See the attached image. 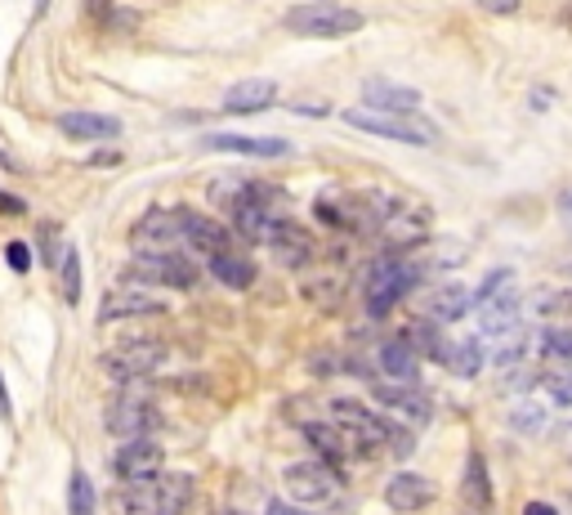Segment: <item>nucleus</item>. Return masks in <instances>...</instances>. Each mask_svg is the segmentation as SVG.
Returning a JSON list of instances; mask_svg holds the SVG:
<instances>
[{"instance_id":"nucleus-1","label":"nucleus","mask_w":572,"mask_h":515,"mask_svg":"<svg viewBox=\"0 0 572 515\" xmlns=\"http://www.w3.org/2000/svg\"><path fill=\"white\" fill-rule=\"evenodd\" d=\"M193 502V475H153L117 493L121 515H179Z\"/></svg>"},{"instance_id":"nucleus-2","label":"nucleus","mask_w":572,"mask_h":515,"mask_svg":"<svg viewBox=\"0 0 572 515\" xmlns=\"http://www.w3.org/2000/svg\"><path fill=\"white\" fill-rule=\"evenodd\" d=\"M286 32H296V36H309V41H340V36H353V32H363L367 19L349 10V6H336V0H309V6H296V10H286Z\"/></svg>"},{"instance_id":"nucleus-3","label":"nucleus","mask_w":572,"mask_h":515,"mask_svg":"<svg viewBox=\"0 0 572 515\" xmlns=\"http://www.w3.org/2000/svg\"><path fill=\"white\" fill-rule=\"evenodd\" d=\"M125 283L134 287H148V283H162V287H193L197 283V265L179 251H143L125 265Z\"/></svg>"},{"instance_id":"nucleus-4","label":"nucleus","mask_w":572,"mask_h":515,"mask_svg":"<svg viewBox=\"0 0 572 515\" xmlns=\"http://www.w3.org/2000/svg\"><path fill=\"white\" fill-rule=\"evenodd\" d=\"M411 287H416V265L398 261V255H385V261L372 265V274H367V283H363V296H367V309H372L376 318H385Z\"/></svg>"},{"instance_id":"nucleus-5","label":"nucleus","mask_w":572,"mask_h":515,"mask_svg":"<svg viewBox=\"0 0 572 515\" xmlns=\"http://www.w3.org/2000/svg\"><path fill=\"white\" fill-rule=\"evenodd\" d=\"M344 121L353 125V131H367V135H381V140H394V144H416V149H429L439 140L435 125L411 121V117H385V112H372V108H349Z\"/></svg>"},{"instance_id":"nucleus-6","label":"nucleus","mask_w":572,"mask_h":515,"mask_svg":"<svg viewBox=\"0 0 572 515\" xmlns=\"http://www.w3.org/2000/svg\"><path fill=\"white\" fill-rule=\"evenodd\" d=\"M162 363H166V346L162 341H121L112 354H103V372L112 381H121V385L153 376Z\"/></svg>"},{"instance_id":"nucleus-7","label":"nucleus","mask_w":572,"mask_h":515,"mask_svg":"<svg viewBox=\"0 0 572 515\" xmlns=\"http://www.w3.org/2000/svg\"><path fill=\"white\" fill-rule=\"evenodd\" d=\"M103 426H108V435H117L125 443L130 439H153V430L162 426V413L148 399H139V395H121L117 404H108Z\"/></svg>"},{"instance_id":"nucleus-8","label":"nucleus","mask_w":572,"mask_h":515,"mask_svg":"<svg viewBox=\"0 0 572 515\" xmlns=\"http://www.w3.org/2000/svg\"><path fill=\"white\" fill-rule=\"evenodd\" d=\"M282 489H286V497H292V502L314 506V502H331L336 497L340 475L327 462H296V467H286Z\"/></svg>"},{"instance_id":"nucleus-9","label":"nucleus","mask_w":572,"mask_h":515,"mask_svg":"<svg viewBox=\"0 0 572 515\" xmlns=\"http://www.w3.org/2000/svg\"><path fill=\"white\" fill-rule=\"evenodd\" d=\"M372 395H376V404H385L389 413H398L407 426H425L429 417H435V404H429V395L420 391V385H403V381H372Z\"/></svg>"},{"instance_id":"nucleus-10","label":"nucleus","mask_w":572,"mask_h":515,"mask_svg":"<svg viewBox=\"0 0 572 515\" xmlns=\"http://www.w3.org/2000/svg\"><path fill=\"white\" fill-rule=\"evenodd\" d=\"M162 462H166V453H162L157 439H130V443L117 448L112 471H117L121 484H134V480H153V475H162Z\"/></svg>"},{"instance_id":"nucleus-11","label":"nucleus","mask_w":572,"mask_h":515,"mask_svg":"<svg viewBox=\"0 0 572 515\" xmlns=\"http://www.w3.org/2000/svg\"><path fill=\"white\" fill-rule=\"evenodd\" d=\"M166 305L148 292V287H134L121 283L112 292H103V309H99V324H117V318H139V314H162Z\"/></svg>"},{"instance_id":"nucleus-12","label":"nucleus","mask_w":572,"mask_h":515,"mask_svg":"<svg viewBox=\"0 0 572 515\" xmlns=\"http://www.w3.org/2000/svg\"><path fill=\"white\" fill-rule=\"evenodd\" d=\"M134 246L143 251H179V238H184V220L179 211H148L139 224H134Z\"/></svg>"},{"instance_id":"nucleus-13","label":"nucleus","mask_w":572,"mask_h":515,"mask_svg":"<svg viewBox=\"0 0 572 515\" xmlns=\"http://www.w3.org/2000/svg\"><path fill=\"white\" fill-rule=\"evenodd\" d=\"M268 246H273V255H277L286 270L309 265V255H314V238H309L300 224H292V220H277V224H273Z\"/></svg>"},{"instance_id":"nucleus-14","label":"nucleus","mask_w":572,"mask_h":515,"mask_svg":"<svg viewBox=\"0 0 572 515\" xmlns=\"http://www.w3.org/2000/svg\"><path fill=\"white\" fill-rule=\"evenodd\" d=\"M179 220H184V242L188 246H197V251H206V255H220V251H233L229 242V229L220 224V220H210V216H201V211H184L179 207Z\"/></svg>"},{"instance_id":"nucleus-15","label":"nucleus","mask_w":572,"mask_h":515,"mask_svg":"<svg viewBox=\"0 0 572 515\" xmlns=\"http://www.w3.org/2000/svg\"><path fill=\"white\" fill-rule=\"evenodd\" d=\"M363 99L372 112H385V117H411L420 108V90L411 86H394V81H367L363 86Z\"/></svg>"},{"instance_id":"nucleus-16","label":"nucleus","mask_w":572,"mask_h":515,"mask_svg":"<svg viewBox=\"0 0 572 515\" xmlns=\"http://www.w3.org/2000/svg\"><path fill=\"white\" fill-rule=\"evenodd\" d=\"M385 502L394 511H425L435 502V480H425L416 471H398L389 484H385Z\"/></svg>"},{"instance_id":"nucleus-17","label":"nucleus","mask_w":572,"mask_h":515,"mask_svg":"<svg viewBox=\"0 0 572 515\" xmlns=\"http://www.w3.org/2000/svg\"><path fill=\"white\" fill-rule=\"evenodd\" d=\"M479 328H483V337H506V332H515V328H519V292L506 287L501 296L483 300V305H479Z\"/></svg>"},{"instance_id":"nucleus-18","label":"nucleus","mask_w":572,"mask_h":515,"mask_svg":"<svg viewBox=\"0 0 572 515\" xmlns=\"http://www.w3.org/2000/svg\"><path fill=\"white\" fill-rule=\"evenodd\" d=\"M305 439L314 443V453H322L318 462H327V467H336V462H344V458L358 453L353 439H349V430L336 426V421H309V426H305Z\"/></svg>"},{"instance_id":"nucleus-19","label":"nucleus","mask_w":572,"mask_h":515,"mask_svg":"<svg viewBox=\"0 0 572 515\" xmlns=\"http://www.w3.org/2000/svg\"><path fill=\"white\" fill-rule=\"evenodd\" d=\"M461 502H465L474 515H487V511H492V475H487V462H483L479 448H470L465 471H461Z\"/></svg>"},{"instance_id":"nucleus-20","label":"nucleus","mask_w":572,"mask_h":515,"mask_svg":"<svg viewBox=\"0 0 572 515\" xmlns=\"http://www.w3.org/2000/svg\"><path fill=\"white\" fill-rule=\"evenodd\" d=\"M277 103V86L268 77H251V81H238L229 95H224V112L233 117H251V112H264Z\"/></svg>"},{"instance_id":"nucleus-21","label":"nucleus","mask_w":572,"mask_h":515,"mask_svg":"<svg viewBox=\"0 0 572 515\" xmlns=\"http://www.w3.org/2000/svg\"><path fill=\"white\" fill-rule=\"evenodd\" d=\"M58 131L67 140H117L121 135V121L103 117V112H63L58 117Z\"/></svg>"},{"instance_id":"nucleus-22","label":"nucleus","mask_w":572,"mask_h":515,"mask_svg":"<svg viewBox=\"0 0 572 515\" xmlns=\"http://www.w3.org/2000/svg\"><path fill=\"white\" fill-rule=\"evenodd\" d=\"M206 149L238 157H286V140H255V135H206Z\"/></svg>"},{"instance_id":"nucleus-23","label":"nucleus","mask_w":572,"mask_h":515,"mask_svg":"<svg viewBox=\"0 0 572 515\" xmlns=\"http://www.w3.org/2000/svg\"><path fill=\"white\" fill-rule=\"evenodd\" d=\"M420 359H435V363H443L448 368V354H452V341H443V332H439V324L435 318H416V324L407 328V337H403Z\"/></svg>"},{"instance_id":"nucleus-24","label":"nucleus","mask_w":572,"mask_h":515,"mask_svg":"<svg viewBox=\"0 0 572 515\" xmlns=\"http://www.w3.org/2000/svg\"><path fill=\"white\" fill-rule=\"evenodd\" d=\"M381 372H385L389 381L416 385V381H420V354H416L407 341H385V346H381Z\"/></svg>"},{"instance_id":"nucleus-25","label":"nucleus","mask_w":572,"mask_h":515,"mask_svg":"<svg viewBox=\"0 0 572 515\" xmlns=\"http://www.w3.org/2000/svg\"><path fill=\"white\" fill-rule=\"evenodd\" d=\"M210 274L220 278L224 287H233V292H246V287L255 283V265L246 261V255H238V251H220V255H210Z\"/></svg>"},{"instance_id":"nucleus-26","label":"nucleus","mask_w":572,"mask_h":515,"mask_svg":"<svg viewBox=\"0 0 572 515\" xmlns=\"http://www.w3.org/2000/svg\"><path fill=\"white\" fill-rule=\"evenodd\" d=\"M474 305H479V300H474V292H470V287L448 283V287L435 296V305H429V318H435V324H457V318H465Z\"/></svg>"},{"instance_id":"nucleus-27","label":"nucleus","mask_w":572,"mask_h":515,"mask_svg":"<svg viewBox=\"0 0 572 515\" xmlns=\"http://www.w3.org/2000/svg\"><path fill=\"white\" fill-rule=\"evenodd\" d=\"M483 363H487V350H483V341H479V337L452 341V354H448V372H452V376L470 381V376H479V372H483Z\"/></svg>"},{"instance_id":"nucleus-28","label":"nucleus","mask_w":572,"mask_h":515,"mask_svg":"<svg viewBox=\"0 0 572 515\" xmlns=\"http://www.w3.org/2000/svg\"><path fill=\"white\" fill-rule=\"evenodd\" d=\"M67 515H95V484L86 471H72L67 480Z\"/></svg>"},{"instance_id":"nucleus-29","label":"nucleus","mask_w":572,"mask_h":515,"mask_svg":"<svg viewBox=\"0 0 572 515\" xmlns=\"http://www.w3.org/2000/svg\"><path fill=\"white\" fill-rule=\"evenodd\" d=\"M501 346L492 350V363L496 368H510L515 372V363H524V354H528V332L524 328H515V332H506V337H496Z\"/></svg>"},{"instance_id":"nucleus-30","label":"nucleus","mask_w":572,"mask_h":515,"mask_svg":"<svg viewBox=\"0 0 572 515\" xmlns=\"http://www.w3.org/2000/svg\"><path fill=\"white\" fill-rule=\"evenodd\" d=\"M58 274H63V296L77 305V300H81V251H77V246H67Z\"/></svg>"},{"instance_id":"nucleus-31","label":"nucleus","mask_w":572,"mask_h":515,"mask_svg":"<svg viewBox=\"0 0 572 515\" xmlns=\"http://www.w3.org/2000/svg\"><path fill=\"white\" fill-rule=\"evenodd\" d=\"M541 354L559 359V363H572V328H546L541 332Z\"/></svg>"},{"instance_id":"nucleus-32","label":"nucleus","mask_w":572,"mask_h":515,"mask_svg":"<svg viewBox=\"0 0 572 515\" xmlns=\"http://www.w3.org/2000/svg\"><path fill=\"white\" fill-rule=\"evenodd\" d=\"M532 305H537V314H572V292H563V287H541V292L532 296Z\"/></svg>"},{"instance_id":"nucleus-33","label":"nucleus","mask_w":572,"mask_h":515,"mask_svg":"<svg viewBox=\"0 0 572 515\" xmlns=\"http://www.w3.org/2000/svg\"><path fill=\"white\" fill-rule=\"evenodd\" d=\"M546 426V413L537 408V404H519L515 413H510V430H524V435H537Z\"/></svg>"},{"instance_id":"nucleus-34","label":"nucleus","mask_w":572,"mask_h":515,"mask_svg":"<svg viewBox=\"0 0 572 515\" xmlns=\"http://www.w3.org/2000/svg\"><path fill=\"white\" fill-rule=\"evenodd\" d=\"M546 395H550L559 408H572V376H568V372L546 376Z\"/></svg>"},{"instance_id":"nucleus-35","label":"nucleus","mask_w":572,"mask_h":515,"mask_svg":"<svg viewBox=\"0 0 572 515\" xmlns=\"http://www.w3.org/2000/svg\"><path fill=\"white\" fill-rule=\"evenodd\" d=\"M41 251H45V265H63L67 246L58 251V229H54V224H41Z\"/></svg>"},{"instance_id":"nucleus-36","label":"nucleus","mask_w":572,"mask_h":515,"mask_svg":"<svg viewBox=\"0 0 572 515\" xmlns=\"http://www.w3.org/2000/svg\"><path fill=\"white\" fill-rule=\"evenodd\" d=\"M6 261H10L14 274H28V270H32V251H28L23 242H10V246H6Z\"/></svg>"},{"instance_id":"nucleus-37","label":"nucleus","mask_w":572,"mask_h":515,"mask_svg":"<svg viewBox=\"0 0 572 515\" xmlns=\"http://www.w3.org/2000/svg\"><path fill=\"white\" fill-rule=\"evenodd\" d=\"M86 14H90L95 23H103V28H108V19H112L117 10H112V0H86Z\"/></svg>"},{"instance_id":"nucleus-38","label":"nucleus","mask_w":572,"mask_h":515,"mask_svg":"<svg viewBox=\"0 0 572 515\" xmlns=\"http://www.w3.org/2000/svg\"><path fill=\"white\" fill-rule=\"evenodd\" d=\"M474 6H483L487 14H515L519 0H474Z\"/></svg>"},{"instance_id":"nucleus-39","label":"nucleus","mask_w":572,"mask_h":515,"mask_svg":"<svg viewBox=\"0 0 572 515\" xmlns=\"http://www.w3.org/2000/svg\"><path fill=\"white\" fill-rule=\"evenodd\" d=\"M264 515H309L300 502H268V511Z\"/></svg>"},{"instance_id":"nucleus-40","label":"nucleus","mask_w":572,"mask_h":515,"mask_svg":"<svg viewBox=\"0 0 572 515\" xmlns=\"http://www.w3.org/2000/svg\"><path fill=\"white\" fill-rule=\"evenodd\" d=\"M532 381H537V376L519 368V372H510V376H506V391H528V385H532Z\"/></svg>"},{"instance_id":"nucleus-41","label":"nucleus","mask_w":572,"mask_h":515,"mask_svg":"<svg viewBox=\"0 0 572 515\" xmlns=\"http://www.w3.org/2000/svg\"><path fill=\"white\" fill-rule=\"evenodd\" d=\"M0 211H6V216H23L28 207H23V198H14V193H0Z\"/></svg>"},{"instance_id":"nucleus-42","label":"nucleus","mask_w":572,"mask_h":515,"mask_svg":"<svg viewBox=\"0 0 572 515\" xmlns=\"http://www.w3.org/2000/svg\"><path fill=\"white\" fill-rule=\"evenodd\" d=\"M14 417V404H10V391H6V372H0V421Z\"/></svg>"},{"instance_id":"nucleus-43","label":"nucleus","mask_w":572,"mask_h":515,"mask_svg":"<svg viewBox=\"0 0 572 515\" xmlns=\"http://www.w3.org/2000/svg\"><path fill=\"white\" fill-rule=\"evenodd\" d=\"M559 216H563V224H568V233H572V188L559 193Z\"/></svg>"},{"instance_id":"nucleus-44","label":"nucleus","mask_w":572,"mask_h":515,"mask_svg":"<svg viewBox=\"0 0 572 515\" xmlns=\"http://www.w3.org/2000/svg\"><path fill=\"white\" fill-rule=\"evenodd\" d=\"M524 515H559V511H554L550 502H528V506H524Z\"/></svg>"},{"instance_id":"nucleus-45","label":"nucleus","mask_w":572,"mask_h":515,"mask_svg":"<svg viewBox=\"0 0 572 515\" xmlns=\"http://www.w3.org/2000/svg\"><path fill=\"white\" fill-rule=\"evenodd\" d=\"M532 108H550V90H532Z\"/></svg>"},{"instance_id":"nucleus-46","label":"nucleus","mask_w":572,"mask_h":515,"mask_svg":"<svg viewBox=\"0 0 572 515\" xmlns=\"http://www.w3.org/2000/svg\"><path fill=\"white\" fill-rule=\"evenodd\" d=\"M90 166H117V153H99Z\"/></svg>"},{"instance_id":"nucleus-47","label":"nucleus","mask_w":572,"mask_h":515,"mask_svg":"<svg viewBox=\"0 0 572 515\" xmlns=\"http://www.w3.org/2000/svg\"><path fill=\"white\" fill-rule=\"evenodd\" d=\"M559 23H563V28H572V6H563V14H559Z\"/></svg>"},{"instance_id":"nucleus-48","label":"nucleus","mask_w":572,"mask_h":515,"mask_svg":"<svg viewBox=\"0 0 572 515\" xmlns=\"http://www.w3.org/2000/svg\"><path fill=\"white\" fill-rule=\"evenodd\" d=\"M568 278H572V265H568Z\"/></svg>"}]
</instances>
